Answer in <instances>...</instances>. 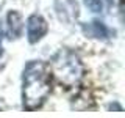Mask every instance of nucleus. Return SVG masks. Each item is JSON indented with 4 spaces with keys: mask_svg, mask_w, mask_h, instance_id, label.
<instances>
[{
    "mask_svg": "<svg viewBox=\"0 0 125 118\" xmlns=\"http://www.w3.org/2000/svg\"><path fill=\"white\" fill-rule=\"evenodd\" d=\"M52 91V73L44 61H30L22 76V105L33 112L45 102Z\"/></svg>",
    "mask_w": 125,
    "mask_h": 118,
    "instance_id": "f257e3e1",
    "label": "nucleus"
},
{
    "mask_svg": "<svg viewBox=\"0 0 125 118\" xmlns=\"http://www.w3.org/2000/svg\"><path fill=\"white\" fill-rule=\"evenodd\" d=\"M49 68L52 76H55L61 85L67 87V88L78 85L84 74V66L80 57L69 49L60 50L52 58V65Z\"/></svg>",
    "mask_w": 125,
    "mask_h": 118,
    "instance_id": "f03ea898",
    "label": "nucleus"
},
{
    "mask_svg": "<svg viewBox=\"0 0 125 118\" xmlns=\"http://www.w3.org/2000/svg\"><path fill=\"white\" fill-rule=\"evenodd\" d=\"M49 25L47 21L39 14H31L27 19V39L30 44H36L38 41H41L45 36Z\"/></svg>",
    "mask_w": 125,
    "mask_h": 118,
    "instance_id": "7ed1b4c3",
    "label": "nucleus"
},
{
    "mask_svg": "<svg viewBox=\"0 0 125 118\" xmlns=\"http://www.w3.org/2000/svg\"><path fill=\"white\" fill-rule=\"evenodd\" d=\"M55 10L61 21L73 22L80 16V8L75 0H55Z\"/></svg>",
    "mask_w": 125,
    "mask_h": 118,
    "instance_id": "20e7f679",
    "label": "nucleus"
},
{
    "mask_svg": "<svg viewBox=\"0 0 125 118\" xmlns=\"http://www.w3.org/2000/svg\"><path fill=\"white\" fill-rule=\"evenodd\" d=\"M6 22H8V33H10L11 39H17L23 31V21L19 11H10L6 16Z\"/></svg>",
    "mask_w": 125,
    "mask_h": 118,
    "instance_id": "39448f33",
    "label": "nucleus"
},
{
    "mask_svg": "<svg viewBox=\"0 0 125 118\" xmlns=\"http://www.w3.org/2000/svg\"><path fill=\"white\" fill-rule=\"evenodd\" d=\"M83 31H84L86 36L99 38V39L100 38H106V35H108L106 27H105L102 22H99V21H94L91 24H88V25H83Z\"/></svg>",
    "mask_w": 125,
    "mask_h": 118,
    "instance_id": "423d86ee",
    "label": "nucleus"
},
{
    "mask_svg": "<svg viewBox=\"0 0 125 118\" xmlns=\"http://www.w3.org/2000/svg\"><path fill=\"white\" fill-rule=\"evenodd\" d=\"M84 5L88 6L89 11H92V13H100L102 8H103V3H102V0H83Z\"/></svg>",
    "mask_w": 125,
    "mask_h": 118,
    "instance_id": "0eeeda50",
    "label": "nucleus"
},
{
    "mask_svg": "<svg viewBox=\"0 0 125 118\" xmlns=\"http://www.w3.org/2000/svg\"><path fill=\"white\" fill-rule=\"evenodd\" d=\"M2 41H3V31L0 29V54H2Z\"/></svg>",
    "mask_w": 125,
    "mask_h": 118,
    "instance_id": "6e6552de",
    "label": "nucleus"
}]
</instances>
